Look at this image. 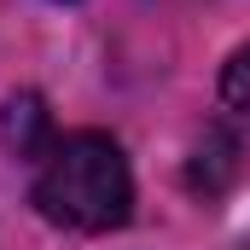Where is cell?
Here are the masks:
<instances>
[{
  "label": "cell",
  "instance_id": "obj_4",
  "mask_svg": "<svg viewBox=\"0 0 250 250\" xmlns=\"http://www.w3.org/2000/svg\"><path fill=\"white\" fill-rule=\"evenodd\" d=\"M245 250H250V239H245Z\"/></svg>",
  "mask_w": 250,
  "mask_h": 250
},
{
  "label": "cell",
  "instance_id": "obj_2",
  "mask_svg": "<svg viewBox=\"0 0 250 250\" xmlns=\"http://www.w3.org/2000/svg\"><path fill=\"white\" fill-rule=\"evenodd\" d=\"M0 134H6V151H18V157H47L53 151V123H47L35 93H12L6 99Z\"/></svg>",
  "mask_w": 250,
  "mask_h": 250
},
{
  "label": "cell",
  "instance_id": "obj_1",
  "mask_svg": "<svg viewBox=\"0 0 250 250\" xmlns=\"http://www.w3.org/2000/svg\"><path fill=\"white\" fill-rule=\"evenodd\" d=\"M29 198L41 221H53L64 233H111L134 215V175L111 134L82 128V134L53 140Z\"/></svg>",
  "mask_w": 250,
  "mask_h": 250
},
{
  "label": "cell",
  "instance_id": "obj_3",
  "mask_svg": "<svg viewBox=\"0 0 250 250\" xmlns=\"http://www.w3.org/2000/svg\"><path fill=\"white\" fill-rule=\"evenodd\" d=\"M221 99H227V111L250 117V47H239L227 59V70H221Z\"/></svg>",
  "mask_w": 250,
  "mask_h": 250
}]
</instances>
